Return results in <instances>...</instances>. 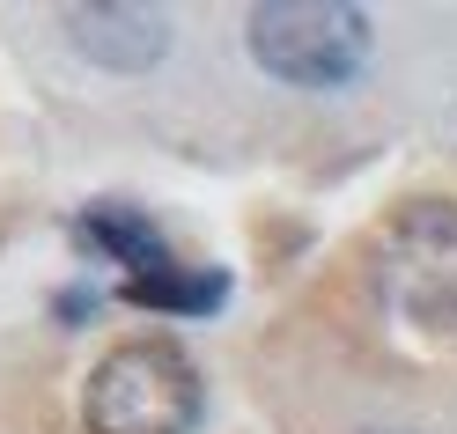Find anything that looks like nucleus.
Listing matches in <instances>:
<instances>
[{
    "mask_svg": "<svg viewBox=\"0 0 457 434\" xmlns=\"http://www.w3.org/2000/svg\"><path fill=\"white\" fill-rule=\"evenodd\" d=\"M60 30L74 37V52L104 74H148L170 52V15L162 8H133V0H89V8H60Z\"/></svg>",
    "mask_w": 457,
    "mask_h": 434,
    "instance_id": "nucleus-4",
    "label": "nucleus"
},
{
    "mask_svg": "<svg viewBox=\"0 0 457 434\" xmlns=\"http://www.w3.org/2000/svg\"><path fill=\"white\" fill-rule=\"evenodd\" d=\"M119 295L133 309H170V316H214L228 302V273L214 266H170L155 280H119Z\"/></svg>",
    "mask_w": 457,
    "mask_h": 434,
    "instance_id": "nucleus-6",
    "label": "nucleus"
},
{
    "mask_svg": "<svg viewBox=\"0 0 457 434\" xmlns=\"http://www.w3.org/2000/svg\"><path fill=\"white\" fill-rule=\"evenodd\" d=\"M81 243H96L111 266H126V280H155V273L178 266L170 243H162V228L140 214V207H126V199H96V207H81Z\"/></svg>",
    "mask_w": 457,
    "mask_h": 434,
    "instance_id": "nucleus-5",
    "label": "nucleus"
},
{
    "mask_svg": "<svg viewBox=\"0 0 457 434\" xmlns=\"http://www.w3.org/2000/svg\"><path fill=\"white\" fill-rule=\"evenodd\" d=\"M89 434H192L199 427V368L178 339H126L81 383Z\"/></svg>",
    "mask_w": 457,
    "mask_h": 434,
    "instance_id": "nucleus-2",
    "label": "nucleus"
},
{
    "mask_svg": "<svg viewBox=\"0 0 457 434\" xmlns=\"http://www.w3.org/2000/svg\"><path fill=\"white\" fill-rule=\"evenodd\" d=\"M377 287L406 332L457 339V199H413L377 236Z\"/></svg>",
    "mask_w": 457,
    "mask_h": 434,
    "instance_id": "nucleus-3",
    "label": "nucleus"
},
{
    "mask_svg": "<svg viewBox=\"0 0 457 434\" xmlns=\"http://www.w3.org/2000/svg\"><path fill=\"white\" fill-rule=\"evenodd\" d=\"M369 434H406V427H369Z\"/></svg>",
    "mask_w": 457,
    "mask_h": 434,
    "instance_id": "nucleus-7",
    "label": "nucleus"
},
{
    "mask_svg": "<svg viewBox=\"0 0 457 434\" xmlns=\"http://www.w3.org/2000/svg\"><path fill=\"white\" fill-rule=\"evenodd\" d=\"M244 45L280 89H347L377 52V30L354 0H266L244 15Z\"/></svg>",
    "mask_w": 457,
    "mask_h": 434,
    "instance_id": "nucleus-1",
    "label": "nucleus"
}]
</instances>
